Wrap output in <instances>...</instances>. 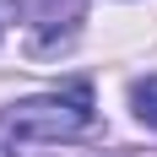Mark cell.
Here are the masks:
<instances>
[{
    "mask_svg": "<svg viewBox=\"0 0 157 157\" xmlns=\"http://www.w3.org/2000/svg\"><path fill=\"white\" fill-rule=\"evenodd\" d=\"M92 119H98L92 87L76 81L65 92H38V98L11 103V109L0 114V136L11 146H22V141H76V136L92 130Z\"/></svg>",
    "mask_w": 157,
    "mask_h": 157,
    "instance_id": "6da1fadb",
    "label": "cell"
},
{
    "mask_svg": "<svg viewBox=\"0 0 157 157\" xmlns=\"http://www.w3.org/2000/svg\"><path fill=\"white\" fill-rule=\"evenodd\" d=\"M130 109H136V119H141L146 130H157V76L130 81Z\"/></svg>",
    "mask_w": 157,
    "mask_h": 157,
    "instance_id": "7a4b0ae2",
    "label": "cell"
}]
</instances>
